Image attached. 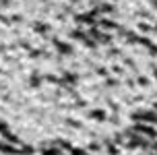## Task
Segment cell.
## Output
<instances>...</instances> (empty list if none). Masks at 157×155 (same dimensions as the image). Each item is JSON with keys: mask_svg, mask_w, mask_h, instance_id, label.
I'll list each match as a JSON object with an SVG mask.
<instances>
[{"mask_svg": "<svg viewBox=\"0 0 157 155\" xmlns=\"http://www.w3.org/2000/svg\"><path fill=\"white\" fill-rule=\"evenodd\" d=\"M126 143L130 149H141L145 153L157 155V110L134 116V126L126 132Z\"/></svg>", "mask_w": 157, "mask_h": 155, "instance_id": "cell-1", "label": "cell"}, {"mask_svg": "<svg viewBox=\"0 0 157 155\" xmlns=\"http://www.w3.org/2000/svg\"><path fill=\"white\" fill-rule=\"evenodd\" d=\"M25 155H87L81 147H75L72 143L62 139H52L37 145L35 149L27 147L25 149Z\"/></svg>", "mask_w": 157, "mask_h": 155, "instance_id": "cell-2", "label": "cell"}, {"mask_svg": "<svg viewBox=\"0 0 157 155\" xmlns=\"http://www.w3.org/2000/svg\"><path fill=\"white\" fill-rule=\"evenodd\" d=\"M25 145L4 120H0V155H25Z\"/></svg>", "mask_w": 157, "mask_h": 155, "instance_id": "cell-3", "label": "cell"}]
</instances>
